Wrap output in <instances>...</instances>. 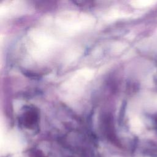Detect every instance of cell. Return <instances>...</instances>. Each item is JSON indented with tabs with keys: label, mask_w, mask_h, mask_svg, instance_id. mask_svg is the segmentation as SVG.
Instances as JSON below:
<instances>
[{
	"label": "cell",
	"mask_w": 157,
	"mask_h": 157,
	"mask_svg": "<svg viewBox=\"0 0 157 157\" xmlns=\"http://www.w3.org/2000/svg\"><path fill=\"white\" fill-rule=\"evenodd\" d=\"M31 155L33 157H43V156L41 154H39V152L38 151H34Z\"/></svg>",
	"instance_id": "1"
}]
</instances>
